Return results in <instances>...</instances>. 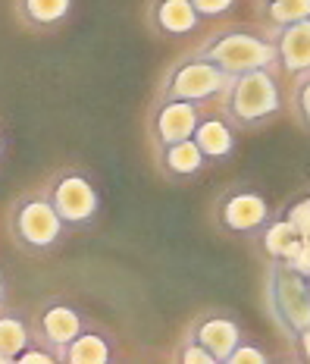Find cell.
Segmentation results:
<instances>
[{"mask_svg":"<svg viewBox=\"0 0 310 364\" xmlns=\"http://www.w3.org/2000/svg\"><path fill=\"white\" fill-rule=\"evenodd\" d=\"M10 230H13L16 245L22 252H32V255L54 252L66 236V223L54 210L48 192L44 195H22V198L13 204Z\"/></svg>","mask_w":310,"mask_h":364,"instance_id":"2","label":"cell"},{"mask_svg":"<svg viewBox=\"0 0 310 364\" xmlns=\"http://www.w3.org/2000/svg\"><path fill=\"white\" fill-rule=\"evenodd\" d=\"M150 26L163 38H185L201 26L192 0H150Z\"/></svg>","mask_w":310,"mask_h":364,"instance_id":"12","label":"cell"},{"mask_svg":"<svg viewBox=\"0 0 310 364\" xmlns=\"http://www.w3.org/2000/svg\"><path fill=\"white\" fill-rule=\"evenodd\" d=\"M192 6L201 19H219L236 10V0H192Z\"/></svg>","mask_w":310,"mask_h":364,"instance_id":"22","label":"cell"},{"mask_svg":"<svg viewBox=\"0 0 310 364\" xmlns=\"http://www.w3.org/2000/svg\"><path fill=\"white\" fill-rule=\"evenodd\" d=\"M294 346H298V355L304 361H310V327L304 333H298V339H294Z\"/></svg>","mask_w":310,"mask_h":364,"instance_id":"26","label":"cell"},{"mask_svg":"<svg viewBox=\"0 0 310 364\" xmlns=\"http://www.w3.org/2000/svg\"><path fill=\"white\" fill-rule=\"evenodd\" d=\"M63 364H107L113 361V339L94 327H82V333L72 339L60 355Z\"/></svg>","mask_w":310,"mask_h":364,"instance_id":"14","label":"cell"},{"mask_svg":"<svg viewBox=\"0 0 310 364\" xmlns=\"http://www.w3.org/2000/svg\"><path fill=\"white\" fill-rule=\"evenodd\" d=\"M28 327L16 311H0V364L16 361L19 352L28 346Z\"/></svg>","mask_w":310,"mask_h":364,"instance_id":"18","label":"cell"},{"mask_svg":"<svg viewBox=\"0 0 310 364\" xmlns=\"http://www.w3.org/2000/svg\"><path fill=\"white\" fill-rule=\"evenodd\" d=\"M263 252L270 255V261H285L289 264L294 255H298V248H301V236H298V230L289 223V220H270L267 226H263Z\"/></svg>","mask_w":310,"mask_h":364,"instance_id":"17","label":"cell"},{"mask_svg":"<svg viewBox=\"0 0 310 364\" xmlns=\"http://www.w3.org/2000/svg\"><path fill=\"white\" fill-rule=\"evenodd\" d=\"M226 364H267V352H260V348H254V346H245V339H241Z\"/></svg>","mask_w":310,"mask_h":364,"instance_id":"24","label":"cell"},{"mask_svg":"<svg viewBox=\"0 0 310 364\" xmlns=\"http://www.w3.org/2000/svg\"><path fill=\"white\" fill-rule=\"evenodd\" d=\"M273 50H276L279 70L292 75L310 73V19L279 26V32L273 38Z\"/></svg>","mask_w":310,"mask_h":364,"instance_id":"10","label":"cell"},{"mask_svg":"<svg viewBox=\"0 0 310 364\" xmlns=\"http://www.w3.org/2000/svg\"><path fill=\"white\" fill-rule=\"evenodd\" d=\"M198 123H201L198 104L163 97V101L157 104L154 117H150V135H154L157 148H166V145H176V141H182V139H192Z\"/></svg>","mask_w":310,"mask_h":364,"instance_id":"8","label":"cell"},{"mask_svg":"<svg viewBox=\"0 0 310 364\" xmlns=\"http://www.w3.org/2000/svg\"><path fill=\"white\" fill-rule=\"evenodd\" d=\"M292 107H294V119L310 132V73H304V79H301L298 88H294Z\"/></svg>","mask_w":310,"mask_h":364,"instance_id":"21","label":"cell"},{"mask_svg":"<svg viewBox=\"0 0 310 364\" xmlns=\"http://www.w3.org/2000/svg\"><path fill=\"white\" fill-rule=\"evenodd\" d=\"M4 295H6V283H4V273H0V301H4Z\"/></svg>","mask_w":310,"mask_h":364,"instance_id":"27","label":"cell"},{"mask_svg":"<svg viewBox=\"0 0 310 364\" xmlns=\"http://www.w3.org/2000/svg\"><path fill=\"white\" fill-rule=\"evenodd\" d=\"M270 220H273L270 201L254 188H229L216 201V223L226 232H236V236H254Z\"/></svg>","mask_w":310,"mask_h":364,"instance_id":"7","label":"cell"},{"mask_svg":"<svg viewBox=\"0 0 310 364\" xmlns=\"http://www.w3.org/2000/svg\"><path fill=\"white\" fill-rule=\"evenodd\" d=\"M282 110L279 82L270 70H248L229 79L223 91V117L236 129H257Z\"/></svg>","mask_w":310,"mask_h":364,"instance_id":"1","label":"cell"},{"mask_svg":"<svg viewBox=\"0 0 310 364\" xmlns=\"http://www.w3.org/2000/svg\"><path fill=\"white\" fill-rule=\"evenodd\" d=\"M307 292H310V277H307Z\"/></svg>","mask_w":310,"mask_h":364,"instance_id":"29","label":"cell"},{"mask_svg":"<svg viewBox=\"0 0 310 364\" xmlns=\"http://www.w3.org/2000/svg\"><path fill=\"white\" fill-rule=\"evenodd\" d=\"M192 339L207 348L214 355L216 364H226L229 355L236 352V346L241 343V327L232 317H223V314H207V317H198L192 323Z\"/></svg>","mask_w":310,"mask_h":364,"instance_id":"11","label":"cell"},{"mask_svg":"<svg viewBox=\"0 0 310 364\" xmlns=\"http://www.w3.org/2000/svg\"><path fill=\"white\" fill-rule=\"evenodd\" d=\"M160 166L170 179H194L204 173L207 157L201 154V148L192 139H182L176 145L160 148Z\"/></svg>","mask_w":310,"mask_h":364,"instance_id":"15","label":"cell"},{"mask_svg":"<svg viewBox=\"0 0 310 364\" xmlns=\"http://www.w3.org/2000/svg\"><path fill=\"white\" fill-rule=\"evenodd\" d=\"M232 75L223 73L219 66H214L204 57H188L182 63H176L166 75L163 85V97H172V101H192V104H204L210 97L223 95L226 85H229Z\"/></svg>","mask_w":310,"mask_h":364,"instance_id":"6","label":"cell"},{"mask_svg":"<svg viewBox=\"0 0 310 364\" xmlns=\"http://www.w3.org/2000/svg\"><path fill=\"white\" fill-rule=\"evenodd\" d=\"M48 198L54 204V210L60 220L66 223V230H82V226H92L101 217V192L92 182V176L82 170H60L54 182L48 188Z\"/></svg>","mask_w":310,"mask_h":364,"instance_id":"4","label":"cell"},{"mask_svg":"<svg viewBox=\"0 0 310 364\" xmlns=\"http://www.w3.org/2000/svg\"><path fill=\"white\" fill-rule=\"evenodd\" d=\"M82 327H85V321H82L79 311L72 305H63V301H54V305H48L41 311V317H38V339H41V346H48L60 361L63 348L79 336Z\"/></svg>","mask_w":310,"mask_h":364,"instance_id":"9","label":"cell"},{"mask_svg":"<svg viewBox=\"0 0 310 364\" xmlns=\"http://www.w3.org/2000/svg\"><path fill=\"white\" fill-rule=\"evenodd\" d=\"M0 157H4V132H0Z\"/></svg>","mask_w":310,"mask_h":364,"instance_id":"28","label":"cell"},{"mask_svg":"<svg viewBox=\"0 0 310 364\" xmlns=\"http://www.w3.org/2000/svg\"><path fill=\"white\" fill-rule=\"evenodd\" d=\"M267 295H270V308H273V317H276V327L294 343L298 333H304L310 327L307 277H301L285 261H270Z\"/></svg>","mask_w":310,"mask_h":364,"instance_id":"3","label":"cell"},{"mask_svg":"<svg viewBox=\"0 0 310 364\" xmlns=\"http://www.w3.org/2000/svg\"><path fill=\"white\" fill-rule=\"evenodd\" d=\"M75 0H16V13L22 26L38 28V32H50V28L63 26L72 13Z\"/></svg>","mask_w":310,"mask_h":364,"instance_id":"16","label":"cell"},{"mask_svg":"<svg viewBox=\"0 0 310 364\" xmlns=\"http://www.w3.org/2000/svg\"><path fill=\"white\" fill-rule=\"evenodd\" d=\"M285 220L298 230L301 239H310V195H304V198L292 201L289 210H285Z\"/></svg>","mask_w":310,"mask_h":364,"instance_id":"20","label":"cell"},{"mask_svg":"<svg viewBox=\"0 0 310 364\" xmlns=\"http://www.w3.org/2000/svg\"><path fill=\"white\" fill-rule=\"evenodd\" d=\"M198 57L210 60V63L229 75H238L248 70H270L276 63L273 41H263V38H257L251 32H223L210 38L198 50Z\"/></svg>","mask_w":310,"mask_h":364,"instance_id":"5","label":"cell"},{"mask_svg":"<svg viewBox=\"0 0 310 364\" xmlns=\"http://www.w3.org/2000/svg\"><path fill=\"white\" fill-rule=\"evenodd\" d=\"M267 19L273 26H289V22L310 19V0H270L267 6Z\"/></svg>","mask_w":310,"mask_h":364,"instance_id":"19","label":"cell"},{"mask_svg":"<svg viewBox=\"0 0 310 364\" xmlns=\"http://www.w3.org/2000/svg\"><path fill=\"white\" fill-rule=\"evenodd\" d=\"M192 141L201 148V154L207 161H226L236 151V126L226 117H201Z\"/></svg>","mask_w":310,"mask_h":364,"instance_id":"13","label":"cell"},{"mask_svg":"<svg viewBox=\"0 0 310 364\" xmlns=\"http://www.w3.org/2000/svg\"><path fill=\"white\" fill-rule=\"evenodd\" d=\"M179 361H185V364H216L214 355H210L207 348H204L198 339H192V336H188L182 343V348H179Z\"/></svg>","mask_w":310,"mask_h":364,"instance_id":"23","label":"cell"},{"mask_svg":"<svg viewBox=\"0 0 310 364\" xmlns=\"http://www.w3.org/2000/svg\"><path fill=\"white\" fill-rule=\"evenodd\" d=\"M267 4H270V0H267Z\"/></svg>","mask_w":310,"mask_h":364,"instance_id":"30","label":"cell"},{"mask_svg":"<svg viewBox=\"0 0 310 364\" xmlns=\"http://www.w3.org/2000/svg\"><path fill=\"white\" fill-rule=\"evenodd\" d=\"M19 364H50V361H57V355L54 352H50V348L48 346H44V348H22V352H19V358H16Z\"/></svg>","mask_w":310,"mask_h":364,"instance_id":"25","label":"cell"}]
</instances>
